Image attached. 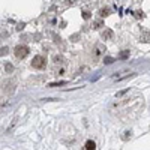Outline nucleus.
<instances>
[{"instance_id":"nucleus-1","label":"nucleus","mask_w":150,"mask_h":150,"mask_svg":"<svg viewBox=\"0 0 150 150\" xmlns=\"http://www.w3.org/2000/svg\"><path fill=\"white\" fill-rule=\"evenodd\" d=\"M45 65H47V60H45L44 56H35L33 60H32V66L35 69H44Z\"/></svg>"},{"instance_id":"nucleus-2","label":"nucleus","mask_w":150,"mask_h":150,"mask_svg":"<svg viewBox=\"0 0 150 150\" xmlns=\"http://www.w3.org/2000/svg\"><path fill=\"white\" fill-rule=\"evenodd\" d=\"M14 54L17 59H24V57H27L29 54V48L26 45H17L15 50H14Z\"/></svg>"},{"instance_id":"nucleus-3","label":"nucleus","mask_w":150,"mask_h":150,"mask_svg":"<svg viewBox=\"0 0 150 150\" xmlns=\"http://www.w3.org/2000/svg\"><path fill=\"white\" fill-rule=\"evenodd\" d=\"M2 87H3V92L6 95H12V93L15 92V83L12 81V80H5L3 84H2Z\"/></svg>"},{"instance_id":"nucleus-4","label":"nucleus","mask_w":150,"mask_h":150,"mask_svg":"<svg viewBox=\"0 0 150 150\" xmlns=\"http://www.w3.org/2000/svg\"><path fill=\"white\" fill-rule=\"evenodd\" d=\"M104 51H105V47L102 44H98L95 47V50H93V60H99V59L102 57Z\"/></svg>"},{"instance_id":"nucleus-5","label":"nucleus","mask_w":150,"mask_h":150,"mask_svg":"<svg viewBox=\"0 0 150 150\" xmlns=\"http://www.w3.org/2000/svg\"><path fill=\"white\" fill-rule=\"evenodd\" d=\"M112 36H114V33H112L111 29H105L102 32V38H104V39H112Z\"/></svg>"},{"instance_id":"nucleus-6","label":"nucleus","mask_w":150,"mask_h":150,"mask_svg":"<svg viewBox=\"0 0 150 150\" xmlns=\"http://www.w3.org/2000/svg\"><path fill=\"white\" fill-rule=\"evenodd\" d=\"M84 149H86V150H95V149H96V144H95V141H93V140H89V141L86 143Z\"/></svg>"},{"instance_id":"nucleus-7","label":"nucleus","mask_w":150,"mask_h":150,"mask_svg":"<svg viewBox=\"0 0 150 150\" xmlns=\"http://www.w3.org/2000/svg\"><path fill=\"white\" fill-rule=\"evenodd\" d=\"M54 63H56L57 66H62V65L65 63V59L62 57V56H56V57H54Z\"/></svg>"},{"instance_id":"nucleus-8","label":"nucleus","mask_w":150,"mask_h":150,"mask_svg":"<svg viewBox=\"0 0 150 150\" xmlns=\"http://www.w3.org/2000/svg\"><path fill=\"white\" fill-rule=\"evenodd\" d=\"M140 41L141 42H150V33H141Z\"/></svg>"},{"instance_id":"nucleus-9","label":"nucleus","mask_w":150,"mask_h":150,"mask_svg":"<svg viewBox=\"0 0 150 150\" xmlns=\"http://www.w3.org/2000/svg\"><path fill=\"white\" fill-rule=\"evenodd\" d=\"M102 26H104V23L101 20H98V21L93 23V29H99V27H102Z\"/></svg>"},{"instance_id":"nucleus-10","label":"nucleus","mask_w":150,"mask_h":150,"mask_svg":"<svg viewBox=\"0 0 150 150\" xmlns=\"http://www.w3.org/2000/svg\"><path fill=\"white\" fill-rule=\"evenodd\" d=\"M104 63L105 65H111V63H114V59L112 57H104Z\"/></svg>"},{"instance_id":"nucleus-11","label":"nucleus","mask_w":150,"mask_h":150,"mask_svg":"<svg viewBox=\"0 0 150 150\" xmlns=\"http://www.w3.org/2000/svg\"><path fill=\"white\" fill-rule=\"evenodd\" d=\"M119 57H120V59H128V57H129V51H126V50H125V51H122V53L119 54Z\"/></svg>"},{"instance_id":"nucleus-12","label":"nucleus","mask_w":150,"mask_h":150,"mask_svg":"<svg viewBox=\"0 0 150 150\" xmlns=\"http://www.w3.org/2000/svg\"><path fill=\"white\" fill-rule=\"evenodd\" d=\"M9 53V48L8 47H3V48H0V56H6Z\"/></svg>"},{"instance_id":"nucleus-13","label":"nucleus","mask_w":150,"mask_h":150,"mask_svg":"<svg viewBox=\"0 0 150 150\" xmlns=\"http://www.w3.org/2000/svg\"><path fill=\"white\" fill-rule=\"evenodd\" d=\"M5 69H6V72H9V74H11L12 71H14V66H12L11 63H6V65H5Z\"/></svg>"},{"instance_id":"nucleus-14","label":"nucleus","mask_w":150,"mask_h":150,"mask_svg":"<svg viewBox=\"0 0 150 150\" xmlns=\"http://www.w3.org/2000/svg\"><path fill=\"white\" fill-rule=\"evenodd\" d=\"M63 84H66V81H57V83H51V84H50V87H56V86H63Z\"/></svg>"},{"instance_id":"nucleus-15","label":"nucleus","mask_w":150,"mask_h":150,"mask_svg":"<svg viewBox=\"0 0 150 150\" xmlns=\"http://www.w3.org/2000/svg\"><path fill=\"white\" fill-rule=\"evenodd\" d=\"M108 14H110V9H102V11H101V15H102V17H107Z\"/></svg>"},{"instance_id":"nucleus-16","label":"nucleus","mask_w":150,"mask_h":150,"mask_svg":"<svg viewBox=\"0 0 150 150\" xmlns=\"http://www.w3.org/2000/svg\"><path fill=\"white\" fill-rule=\"evenodd\" d=\"M135 17H137V18H143V17H144V14L138 11V12H135Z\"/></svg>"},{"instance_id":"nucleus-17","label":"nucleus","mask_w":150,"mask_h":150,"mask_svg":"<svg viewBox=\"0 0 150 150\" xmlns=\"http://www.w3.org/2000/svg\"><path fill=\"white\" fill-rule=\"evenodd\" d=\"M83 18L84 20H89L90 18V14H89V12H83Z\"/></svg>"},{"instance_id":"nucleus-18","label":"nucleus","mask_w":150,"mask_h":150,"mask_svg":"<svg viewBox=\"0 0 150 150\" xmlns=\"http://www.w3.org/2000/svg\"><path fill=\"white\" fill-rule=\"evenodd\" d=\"M24 26H26V24L21 23V24H18V27H17V29H18V30H21V29H24Z\"/></svg>"}]
</instances>
